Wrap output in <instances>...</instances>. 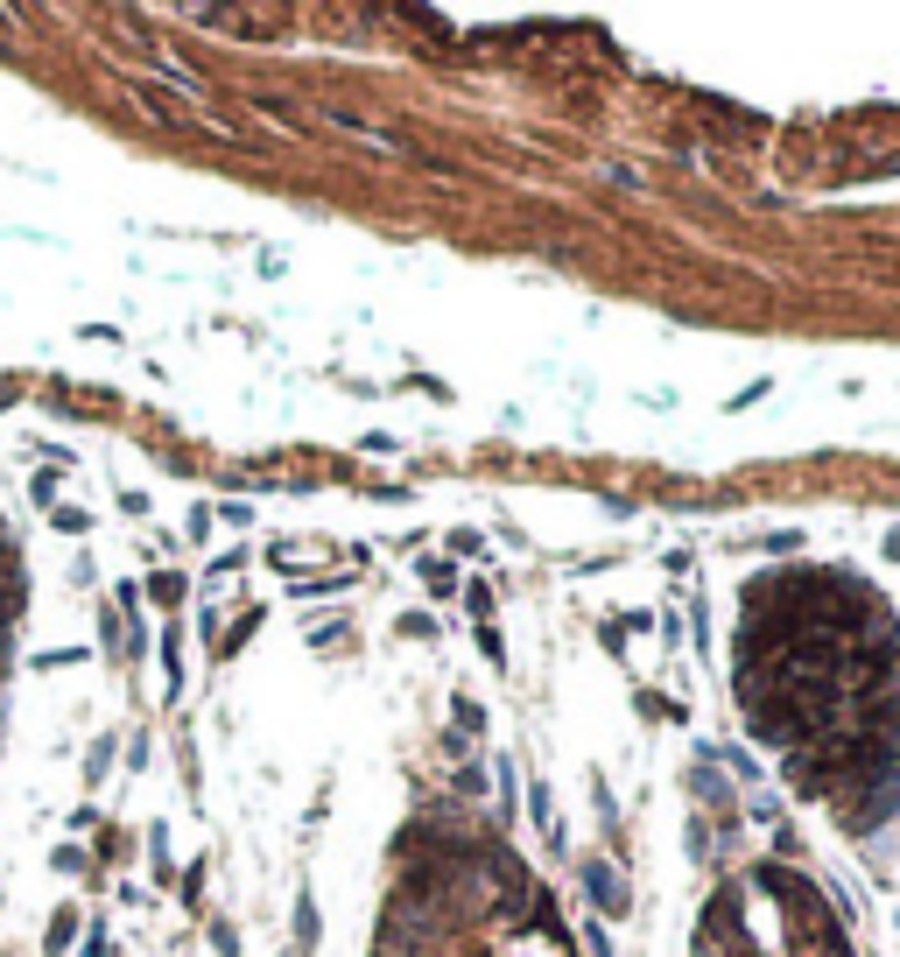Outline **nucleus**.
<instances>
[{"label": "nucleus", "instance_id": "f257e3e1", "mask_svg": "<svg viewBox=\"0 0 900 957\" xmlns=\"http://www.w3.org/2000/svg\"><path fill=\"white\" fill-rule=\"evenodd\" d=\"M584 887L598 894V908H605V916H626V887H620V873H612V866H584Z\"/></svg>", "mask_w": 900, "mask_h": 957}, {"label": "nucleus", "instance_id": "f03ea898", "mask_svg": "<svg viewBox=\"0 0 900 957\" xmlns=\"http://www.w3.org/2000/svg\"><path fill=\"white\" fill-rule=\"evenodd\" d=\"M450 549H458V557H478V549H486V535H478V529H458V535H450Z\"/></svg>", "mask_w": 900, "mask_h": 957}, {"label": "nucleus", "instance_id": "7ed1b4c3", "mask_svg": "<svg viewBox=\"0 0 900 957\" xmlns=\"http://www.w3.org/2000/svg\"><path fill=\"white\" fill-rule=\"evenodd\" d=\"M887 557H893V563H900V535H893V543H887Z\"/></svg>", "mask_w": 900, "mask_h": 957}]
</instances>
